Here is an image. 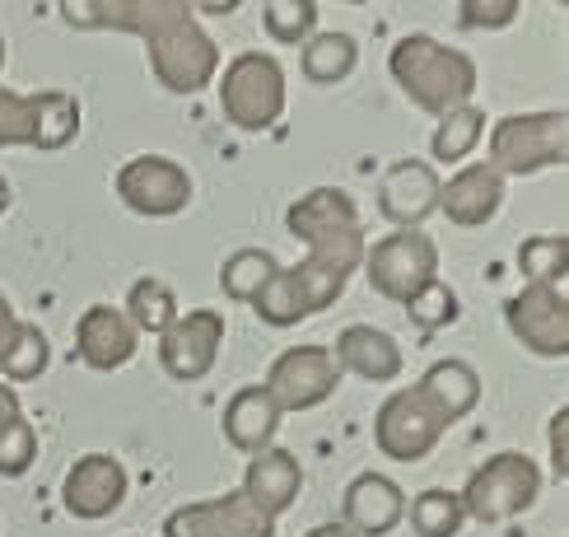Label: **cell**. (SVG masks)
<instances>
[{
  "label": "cell",
  "mask_w": 569,
  "mask_h": 537,
  "mask_svg": "<svg viewBox=\"0 0 569 537\" xmlns=\"http://www.w3.org/2000/svg\"><path fill=\"white\" fill-rule=\"evenodd\" d=\"M70 29L136 33L150 47V70L169 93H201L220 70V47L182 0H66Z\"/></svg>",
  "instance_id": "1"
},
{
  "label": "cell",
  "mask_w": 569,
  "mask_h": 537,
  "mask_svg": "<svg viewBox=\"0 0 569 537\" xmlns=\"http://www.w3.org/2000/svg\"><path fill=\"white\" fill-rule=\"evenodd\" d=\"M284 229L308 248L303 257L308 267H318L337 280H350L365 267V248H369L365 220H360L355 197L341 192V187H313V192H303L284 210Z\"/></svg>",
  "instance_id": "2"
},
{
  "label": "cell",
  "mask_w": 569,
  "mask_h": 537,
  "mask_svg": "<svg viewBox=\"0 0 569 537\" xmlns=\"http://www.w3.org/2000/svg\"><path fill=\"white\" fill-rule=\"evenodd\" d=\"M388 70L407 99L435 117H448L453 108H467L477 93V61L458 47H448L430 33H407L392 42Z\"/></svg>",
  "instance_id": "3"
},
{
  "label": "cell",
  "mask_w": 569,
  "mask_h": 537,
  "mask_svg": "<svg viewBox=\"0 0 569 537\" xmlns=\"http://www.w3.org/2000/svg\"><path fill=\"white\" fill-rule=\"evenodd\" d=\"M569 159V117L565 108L547 112H513L490 131V169L509 178H528L541 169H565Z\"/></svg>",
  "instance_id": "4"
},
{
  "label": "cell",
  "mask_w": 569,
  "mask_h": 537,
  "mask_svg": "<svg viewBox=\"0 0 569 537\" xmlns=\"http://www.w3.org/2000/svg\"><path fill=\"white\" fill-rule=\"evenodd\" d=\"M541 496V467L528 454H490L462 486V514L477 524H505Z\"/></svg>",
  "instance_id": "5"
},
{
  "label": "cell",
  "mask_w": 569,
  "mask_h": 537,
  "mask_svg": "<svg viewBox=\"0 0 569 537\" xmlns=\"http://www.w3.org/2000/svg\"><path fill=\"white\" fill-rule=\"evenodd\" d=\"M365 276L383 299L411 304L439 280V248L425 229H392L388 239L365 248Z\"/></svg>",
  "instance_id": "6"
},
{
  "label": "cell",
  "mask_w": 569,
  "mask_h": 537,
  "mask_svg": "<svg viewBox=\"0 0 569 537\" xmlns=\"http://www.w3.org/2000/svg\"><path fill=\"white\" fill-rule=\"evenodd\" d=\"M220 108L239 131H267L284 112V66L267 52H239L224 66Z\"/></svg>",
  "instance_id": "7"
},
{
  "label": "cell",
  "mask_w": 569,
  "mask_h": 537,
  "mask_svg": "<svg viewBox=\"0 0 569 537\" xmlns=\"http://www.w3.org/2000/svg\"><path fill=\"white\" fill-rule=\"evenodd\" d=\"M448 426H453V420L420 392V384H411V388H397L388 402L378 407L373 439L392 463H420V458H430L439 449Z\"/></svg>",
  "instance_id": "8"
},
{
  "label": "cell",
  "mask_w": 569,
  "mask_h": 537,
  "mask_svg": "<svg viewBox=\"0 0 569 537\" xmlns=\"http://www.w3.org/2000/svg\"><path fill=\"white\" fill-rule=\"evenodd\" d=\"M117 197H122L127 210L136 216H150V220H163V216H178L192 201V178L178 159L169 155H136L127 159L122 169L112 178Z\"/></svg>",
  "instance_id": "9"
},
{
  "label": "cell",
  "mask_w": 569,
  "mask_h": 537,
  "mask_svg": "<svg viewBox=\"0 0 569 537\" xmlns=\"http://www.w3.org/2000/svg\"><path fill=\"white\" fill-rule=\"evenodd\" d=\"M337 384H341V369L327 346H290L276 356L262 388L271 392V402L280 411H313L337 392Z\"/></svg>",
  "instance_id": "10"
},
{
  "label": "cell",
  "mask_w": 569,
  "mask_h": 537,
  "mask_svg": "<svg viewBox=\"0 0 569 537\" xmlns=\"http://www.w3.org/2000/svg\"><path fill=\"white\" fill-rule=\"evenodd\" d=\"M505 322L518 346H528L541 360L569 356V304L565 286H528L505 304Z\"/></svg>",
  "instance_id": "11"
},
{
  "label": "cell",
  "mask_w": 569,
  "mask_h": 537,
  "mask_svg": "<svg viewBox=\"0 0 569 537\" xmlns=\"http://www.w3.org/2000/svg\"><path fill=\"white\" fill-rule=\"evenodd\" d=\"M220 346H224V318L216 309L178 314L169 332L159 337V365L169 369V379L197 384V379H206V374L216 369Z\"/></svg>",
  "instance_id": "12"
},
{
  "label": "cell",
  "mask_w": 569,
  "mask_h": 537,
  "mask_svg": "<svg viewBox=\"0 0 569 537\" xmlns=\"http://www.w3.org/2000/svg\"><path fill=\"white\" fill-rule=\"evenodd\" d=\"M163 537H276V519L257 514L243 490H224L216 500L173 509L163 519Z\"/></svg>",
  "instance_id": "13"
},
{
  "label": "cell",
  "mask_w": 569,
  "mask_h": 537,
  "mask_svg": "<svg viewBox=\"0 0 569 537\" xmlns=\"http://www.w3.org/2000/svg\"><path fill=\"white\" fill-rule=\"evenodd\" d=\"M378 210L397 229H420L439 210V173L425 159L388 163L383 182H378Z\"/></svg>",
  "instance_id": "14"
},
{
  "label": "cell",
  "mask_w": 569,
  "mask_h": 537,
  "mask_svg": "<svg viewBox=\"0 0 569 537\" xmlns=\"http://www.w3.org/2000/svg\"><path fill=\"white\" fill-rule=\"evenodd\" d=\"M127 500V467L108 454H84L61 481V505L76 519H103Z\"/></svg>",
  "instance_id": "15"
},
{
  "label": "cell",
  "mask_w": 569,
  "mask_h": 537,
  "mask_svg": "<svg viewBox=\"0 0 569 537\" xmlns=\"http://www.w3.org/2000/svg\"><path fill=\"white\" fill-rule=\"evenodd\" d=\"M401 519H407V496L401 486L383 473H360L346 496H341V524L355 533V537H388Z\"/></svg>",
  "instance_id": "16"
},
{
  "label": "cell",
  "mask_w": 569,
  "mask_h": 537,
  "mask_svg": "<svg viewBox=\"0 0 569 537\" xmlns=\"http://www.w3.org/2000/svg\"><path fill=\"white\" fill-rule=\"evenodd\" d=\"M140 346V332L127 322L122 309H112V304H93L84 309V318L76 322V356L80 365L89 369H122Z\"/></svg>",
  "instance_id": "17"
},
{
  "label": "cell",
  "mask_w": 569,
  "mask_h": 537,
  "mask_svg": "<svg viewBox=\"0 0 569 537\" xmlns=\"http://www.w3.org/2000/svg\"><path fill=\"white\" fill-rule=\"evenodd\" d=\"M500 206H505V178L490 163H467L462 173L439 182V210L462 229L490 225L500 216Z\"/></svg>",
  "instance_id": "18"
},
{
  "label": "cell",
  "mask_w": 569,
  "mask_h": 537,
  "mask_svg": "<svg viewBox=\"0 0 569 537\" xmlns=\"http://www.w3.org/2000/svg\"><path fill=\"white\" fill-rule=\"evenodd\" d=\"M243 500L257 509V514H267V519H276V514H284L295 500H299V490H303V467L290 449H262V454H252L248 463V473H243Z\"/></svg>",
  "instance_id": "19"
},
{
  "label": "cell",
  "mask_w": 569,
  "mask_h": 537,
  "mask_svg": "<svg viewBox=\"0 0 569 537\" xmlns=\"http://www.w3.org/2000/svg\"><path fill=\"white\" fill-rule=\"evenodd\" d=\"M331 360H337V369H350L355 379H365V384H388L401 374V346L383 332V327L355 322L337 337Z\"/></svg>",
  "instance_id": "20"
},
{
  "label": "cell",
  "mask_w": 569,
  "mask_h": 537,
  "mask_svg": "<svg viewBox=\"0 0 569 537\" xmlns=\"http://www.w3.org/2000/svg\"><path fill=\"white\" fill-rule=\"evenodd\" d=\"M280 416L284 411L271 402V392L262 384H248L224 402V439L243 454H262V449H271Z\"/></svg>",
  "instance_id": "21"
},
{
  "label": "cell",
  "mask_w": 569,
  "mask_h": 537,
  "mask_svg": "<svg viewBox=\"0 0 569 537\" xmlns=\"http://www.w3.org/2000/svg\"><path fill=\"white\" fill-rule=\"evenodd\" d=\"M420 392L430 397V402L448 420H462V416L477 411V402H481V374L471 369L467 360H435L430 369H425Z\"/></svg>",
  "instance_id": "22"
},
{
  "label": "cell",
  "mask_w": 569,
  "mask_h": 537,
  "mask_svg": "<svg viewBox=\"0 0 569 537\" xmlns=\"http://www.w3.org/2000/svg\"><path fill=\"white\" fill-rule=\"evenodd\" d=\"M127 322L136 327V332H154V337H163L173 327V318H178V295L163 286L159 276H140L136 286L127 290Z\"/></svg>",
  "instance_id": "23"
},
{
  "label": "cell",
  "mask_w": 569,
  "mask_h": 537,
  "mask_svg": "<svg viewBox=\"0 0 569 537\" xmlns=\"http://www.w3.org/2000/svg\"><path fill=\"white\" fill-rule=\"evenodd\" d=\"M33 117H38V140L33 150H66L80 136V103L61 89L33 93Z\"/></svg>",
  "instance_id": "24"
},
{
  "label": "cell",
  "mask_w": 569,
  "mask_h": 537,
  "mask_svg": "<svg viewBox=\"0 0 569 537\" xmlns=\"http://www.w3.org/2000/svg\"><path fill=\"white\" fill-rule=\"evenodd\" d=\"M355 61H360V47L350 33H313L303 42V76L313 84H337L346 80Z\"/></svg>",
  "instance_id": "25"
},
{
  "label": "cell",
  "mask_w": 569,
  "mask_h": 537,
  "mask_svg": "<svg viewBox=\"0 0 569 537\" xmlns=\"http://www.w3.org/2000/svg\"><path fill=\"white\" fill-rule=\"evenodd\" d=\"M518 271L528 276V286H565L569 271V239L565 233H532L518 243Z\"/></svg>",
  "instance_id": "26"
},
{
  "label": "cell",
  "mask_w": 569,
  "mask_h": 537,
  "mask_svg": "<svg viewBox=\"0 0 569 537\" xmlns=\"http://www.w3.org/2000/svg\"><path fill=\"white\" fill-rule=\"evenodd\" d=\"M276 271H280L276 252H267V248H239V252H233L229 262L220 267V290H224L229 299H239V304H252L257 290H262Z\"/></svg>",
  "instance_id": "27"
},
{
  "label": "cell",
  "mask_w": 569,
  "mask_h": 537,
  "mask_svg": "<svg viewBox=\"0 0 569 537\" xmlns=\"http://www.w3.org/2000/svg\"><path fill=\"white\" fill-rule=\"evenodd\" d=\"M481 131H486V112L477 103L453 108L448 117H439V131L430 136V155L439 163H458V159H467L471 150H477Z\"/></svg>",
  "instance_id": "28"
},
{
  "label": "cell",
  "mask_w": 569,
  "mask_h": 537,
  "mask_svg": "<svg viewBox=\"0 0 569 537\" xmlns=\"http://www.w3.org/2000/svg\"><path fill=\"white\" fill-rule=\"evenodd\" d=\"M47 365H52V346H47V337L38 332L33 322L19 318L6 356H0V374H6L10 384H33V379H42V374H47Z\"/></svg>",
  "instance_id": "29"
},
{
  "label": "cell",
  "mask_w": 569,
  "mask_h": 537,
  "mask_svg": "<svg viewBox=\"0 0 569 537\" xmlns=\"http://www.w3.org/2000/svg\"><path fill=\"white\" fill-rule=\"evenodd\" d=\"M407 519L416 528V537H458L462 524H467V514H462V500L453 496V490H420V496L411 500L407 509Z\"/></svg>",
  "instance_id": "30"
},
{
  "label": "cell",
  "mask_w": 569,
  "mask_h": 537,
  "mask_svg": "<svg viewBox=\"0 0 569 537\" xmlns=\"http://www.w3.org/2000/svg\"><path fill=\"white\" fill-rule=\"evenodd\" d=\"M252 314L262 318L267 327H295V322H303V318H308V309H303V299H299V286H295L290 267H280V271L267 280V286L257 290Z\"/></svg>",
  "instance_id": "31"
},
{
  "label": "cell",
  "mask_w": 569,
  "mask_h": 537,
  "mask_svg": "<svg viewBox=\"0 0 569 537\" xmlns=\"http://www.w3.org/2000/svg\"><path fill=\"white\" fill-rule=\"evenodd\" d=\"M262 23H267V33L276 42L299 47V42L313 38V29H318V6H313V0H267Z\"/></svg>",
  "instance_id": "32"
},
{
  "label": "cell",
  "mask_w": 569,
  "mask_h": 537,
  "mask_svg": "<svg viewBox=\"0 0 569 537\" xmlns=\"http://www.w3.org/2000/svg\"><path fill=\"white\" fill-rule=\"evenodd\" d=\"M38 140V117H33V93H14L0 84V150L10 146H33Z\"/></svg>",
  "instance_id": "33"
},
{
  "label": "cell",
  "mask_w": 569,
  "mask_h": 537,
  "mask_svg": "<svg viewBox=\"0 0 569 537\" xmlns=\"http://www.w3.org/2000/svg\"><path fill=\"white\" fill-rule=\"evenodd\" d=\"M38 458V430L29 416H19L14 426L0 435V477H23Z\"/></svg>",
  "instance_id": "34"
},
{
  "label": "cell",
  "mask_w": 569,
  "mask_h": 537,
  "mask_svg": "<svg viewBox=\"0 0 569 537\" xmlns=\"http://www.w3.org/2000/svg\"><path fill=\"white\" fill-rule=\"evenodd\" d=\"M407 314L416 327H425V332H439V327H448L458 318V295L453 286H443V280H435L430 290H420L411 304H407Z\"/></svg>",
  "instance_id": "35"
},
{
  "label": "cell",
  "mask_w": 569,
  "mask_h": 537,
  "mask_svg": "<svg viewBox=\"0 0 569 537\" xmlns=\"http://www.w3.org/2000/svg\"><path fill=\"white\" fill-rule=\"evenodd\" d=\"M462 29H509L518 19V0H462L458 6Z\"/></svg>",
  "instance_id": "36"
},
{
  "label": "cell",
  "mask_w": 569,
  "mask_h": 537,
  "mask_svg": "<svg viewBox=\"0 0 569 537\" xmlns=\"http://www.w3.org/2000/svg\"><path fill=\"white\" fill-rule=\"evenodd\" d=\"M547 439H551V467H556V477H569V407H560L551 416Z\"/></svg>",
  "instance_id": "37"
},
{
  "label": "cell",
  "mask_w": 569,
  "mask_h": 537,
  "mask_svg": "<svg viewBox=\"0 0 569 537\" xmlns=\"http://www.w3.org/2000/svg\"><path fill=\"white\" fill-rule=\"evenodd\" d=\"M23 416V407H19V397H14V388L10 384H0V435H6L14 420Z\"/></svg>",
  "instance_id": "38"
},
{
  "label": "cell",
  "mask_w": 569,
  "mask_h": 537,
  "mask_svg": "<svg viewBox=\"0 0 569 537\" xmlns=\"http://www.w3.org/2000/svg\"><path fill=\"white\" fill-rule=\"evenodd\" d=\"M14 327H19V318H14V309H10V299L0 295V356H6V346H10V337H14Z\"/></svg>",
  "instance_id": "39"
},
{
  "label": "cell",
  "mask_w": 569,
  "mask_h": 537,
  "mask_svg": "<svg viewBox=\"0 0 569 537\" xmlns=\"http://www.w3.org/2000/svg\"><path fill=\"white\" fill-rule=\"evenodd\" d=\"M303 537H355L346 524H318L313 533H303Z\"/></svg>",
  "instance_id": "40"
},
{
  "label": "cell",
  "mask_w": 569,
  "mask_h": 537,
  "mask_svg": "<svg viewBox=\"0 0 569 537\" xmlns=\"http://www.w3.org/2000/svg\"><path fill=\"white\" fill-rule=\"evenodd\" d=\"M6 206H10V182L0 178V216H6Z\"/></svg>",
  "instance_id": "41"
},
{
  "label": "cell",
  "mask_w": 569,
  "mask_h": 537,
  "mask_svg": "<svg viewBox=\"0 0 569 537\" xmlns=\"http://www.w3.org/2000/svg\"><path fill=\"white\" fill-rule=\"evenodd\" d=\"M0 66H6V38H0Z\"/></svg>",
  "instance_id": "42"
}]
</instances>
